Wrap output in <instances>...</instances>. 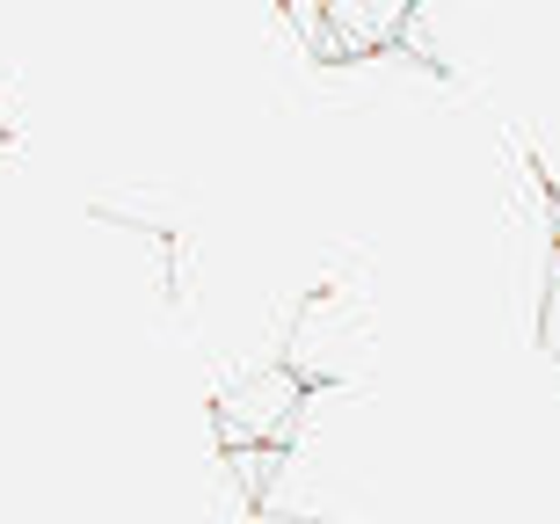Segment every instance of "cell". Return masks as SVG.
Masks as SVG:
<instances>
[{
  "label": "cell",
  "instance_id": "3957f363",
  "mask_svg": "<svg viewBox=\"0 0 560 524\" xmlns=\"http://www.w3.org/2000/svg\"><path fill=\"white\" fill-rule=\"evenodd\" d=\"M539 350L553 357V372H560V255H553V277H546V306H539Z\"/></svg>",
  "mask_w": 560,
  "mask_h": 524
},
{
  "label": "cell",
  "instance_id": "6da1fadb",
  "mask_svg": "<svg viewBox=\"0 0 560 524\" xmlns=\"http://www.w3.org/2000/svg\"><path fill=\"white\" fill-rule=\"evenodd\" d=\"M313 386L291 364H270V372H241L226 386L205 394V422L219 452H262V444H291L299 416H306Z\"/></svg>",
  "mask_w": 560,
  "mask_h": 524
},
{
  "label": "cell",
  "instance_id": "7a4b0ae2",
  "mask_svg": "<svg viewBox=\"0 0 560 524\" xmlns=\"http://www.w3.org/2000/svg\"><path fill=\"white\" fill-rule=\"evenodd\" d=\"M416 0H328L320 22H313V59L320 66H372L408 51V30H416Z\"/></svg>",
  "mask_w": 560,
  "mask_h": 524
}]
</instances>
